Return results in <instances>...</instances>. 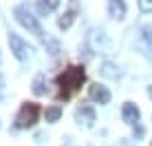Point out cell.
I'll use <instances>...</instances> for the list:
<instances>
[{
  "mask_svg": "<svg viewBox=\"0 0 152 146\" xmlns=\"http://www.w3.org/2000/svg\"><path fill=\"white\" fill-rule=\"evenodd\" d=\"M84 82H86V71H84L82 64H71V66H66V69L55 77L57 100H69L71 95H75V93L82 88Z\"/></svg>",
  "mask_w": 152,
  "mask_h": 146,
  "instance_id": "1",
  "label": "cell"
},
{
  "mask_svg": "<svg viewBox=\"0 0 152 146\" xmlns=\"http://www.w3.org/2000/svg\"><path fill=\"white\" fill-rule=\"evenodd\" d=\"M40 104L35 102H22L20 104V111L18 115H15V128H31L35 126V122H38L40 117Z\"/></svg>",
  "mask_w": 152,
  "mask_h": 146,
  "instance_id": "2",
  "label": "cell"
},
{
  "mask_svg": "<svg viewBox=\"0 0 152 146\" xmlns=\"http://www.w3.org/2000/svg\"><path fill=\"white\" fill-rule=\"evenodd\" d=\"M13 13H15V20H18L20 24H22L24 29H29L33 35H38V38H42L44 35V31H42V27H40V22H38V18H35L33 13L29 11L24 4H20V7H15L13 9Z\"/></svg>",
  "mask_w": 152,
  "mask_h": 146,
  "instance_id": "3",
  "label": "cell"
},
{
  "mask_svg": "<svg viewBox=\"0 0 152 146\" xmlns=\"http://www.w3.org/2000/svg\"><path fill=\"white\" fill-rule=\"evenodd\" d=\"M9 46H11L13 55H15V58H18L20 62H24V60L29 58V53L33 51V49H31V46L24 42L22 38H18L15 33H9Z\"/></svg>",
  "mask_w": 152,
  "mask_h": 146,
  "instance_id": "4",
  "label": "cell"
},
{
  "mask_svg": "<svg viewBox=\"0 0 152 146\" xmlns=\"http://www.w3.org/2000/svg\"><path fill=\"white\" fill-rule=\"evenodd\" d=\"M75 117H77V122H84L88 128L93 126V124L97 122V113H95V108L93 106H88V104H82V106H77V111H75Z\"/></svg>",
  "mask_w": 152,
  "mask_h": 146,
  "instance_id": "5",
  "label": "cell"
},
{
  "mask_svg": "<svg viewBox=\"0 0 152 146\" xmlns=\"http://www.w3.org/2000/svg\"><path fill=\"white\" fill-rule=\"evenodd\" d=\"M88 97L99 102V104H108L110 102V91H108L106 86H102L99 82H95V84L88 86Z\"/></svg>",
  "mask_w": 152,
  "mask_h": 146,
  "instance_id": "6",
  "label": "cell"
},
{
  "mask_svg": "<svg viewBox=\"0 0 152 146\" xmlns=\"http://www.w3.org/2000/svg\"><path fill=\"white\" fill-rule=\"evenodd\" d=\"M77 9H80L77 0H71V7H69V11H66V13L62 15L60 20H57V27H60V29H69L71 24H73V20H75V15H77Z\"/></svg>",
  "mask_w": 152,
  "mask_h": 146,
  "instance_id": "7",
  "label": "cell"
},
{
  "mask_svg": "<svg viewBox=\"0 0 152 146\" xmlns=\"http://www.w3.org/2000/svg\"><path fill=\"white\" fill-rule=\"evenodd\" d=\"M121 117H124V122H128V124H137L141 113H139V108L134 106L132 102H126L124 108H121Z\"/></svg>",
  "mask_w": 152,
  "mask_h": 146,
  "instance_id": "8",
  "label": "cell"
},
{
  "mask_svg": "<svg viewBox=\"0 0 152 146\" xmlns=\"http://www.w3.org/2000/svg\"><path fill=\"white\" fill-rule=\"evenodd\" d=\"M108 13H110L113 18H117V20H124V15H126L124 0H108Z\"/></svg>",
  "mask_w": 152,
  "mask_h": 146,
  "instance_id": "9",
  "label": "cell"
},
{
  "mask_svg": "<svg viewBox=\"0 0 152 146\" xmlns=\"http://www.w3.org/2000/svg\"><path fill=\"white\" fill-rule=\"evenodd\" d=\"M57 4H60V0H38V2H35V7H38V11H40L42 15H46V13L55 11Z\"/></svg>",
  "mask_w": 152,
  "mask_h": 146,
  "instance_id": "10",
  "label": "cell"
},
{
  "mask_svg": "<svg viewBox=\"0 0 152 146\" xmlns=\"http://www.w3.org/2000/svg\"><path fill=\"white\" fill-rule=\"evenodd\" d=\"M60 117H62V106L53 104V106H46L44 108V119H46V122H57Z\"/></svg>",
  "mask_w": 152,
  "mask_h": 146,
  "instance_id": "11",
  "label": "cell"
},
{
  "mask_svg": "<svg viewBox=\"0 0 152 146\" xmlns=\"http://www.w3.org/2000/svg\"><path fill=\"white\" fill-rule=\"evenodd\" d=\"M33 93L35 95H44V75L42 73H38L33 77Z\"/></svg>",
  "mask_w": 152,
  "mask_h": 146,
  "instance_id": "12",
  "label": "cell"
},
{
  "mask_svg": "<svg viewBox=\"0 0 152 146\" xmlns=\"http://www.w3.org/2000/svg\"><path fill=\"white\" fill-rule=\"evenodd\" d=\"M102 73H104V75H106V77H117V71H115V66L110 64V62H106V64H104Z\"/></svg>",
  "mask_w": 152,
  "mask_h": 146,
  "instance_id": "13",
  "label": "cell"
},
{
  "mask_svg": "<svg viewBox=\"0 0 152 146\" xmlns=\"http://www.w3.org/2000/svg\"><path fill=\"white\" fill-rule=\"evenodd\" d=\"M139 9L145 11V13H150L152 11V0H139Z\"/></svg>",
  "mask_w": 152,
  "mask_h": 146,
  "instance_id": "14",
  "label": "cell"
},
{
  "mask_svg": "<svg viewBox=\"0 0 152 146\" xmlns=\"http://www.w3.org/2000/svg\"><path fill=\"white\" fill-rule=\"evenodd\" d=\"M148 95H150V97H152V86H150V88H148Z\"/></svg>",
  "mask_w": 152,
  "mask_h": 146,
  "instance_id": "15",
  "label": "cell"
}]
</instances>
